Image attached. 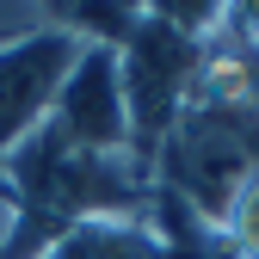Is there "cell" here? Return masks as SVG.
<instances>
[{"label":"cell","instance_id":"3","mask_svg":"<svg viewBox=\"0 0 259 259\" xmlns=\"http://www.w3.org/2000/svg\"><path fill=\"white\" fill-rule=\"evenodd\" d=\"M44 130L56 142H68L74 154H136L130 148V105H123L117 50H105V44L80 50V62L68 68Z\"/></svg>","mask_w":259,"mask_h":259},{"label":"cell","instance_id":"5","mask_svg":"<svg viewBox=\"0 0 259 259\" xmlns=\"http://www.w3.org/2000/svg\"><path fill=\"white\" fill-rule=\"evenodd\" d=\"M216 241L229 247V259H259V173L247 179V191L229 204V216L216 222Z\"/></svg>","mask_w":259,"mask_h":259},{"label":"cell","instance_id":"2","mask_svg":"<svg viewBox=\"0 0 259 259\" xmlns=\"http://www.w3.org/2000/svg\"><path fill=\"white\" fill-rule=\"evenodd\" d=\"M80 50L87 44L74 31H62L56 19H31L0 37V160L50 123V105L68 68L80 62Z\"/></svg>","mask_w":259,"mask_h":259},{"label":"cell","instance_id":"1","mask_svg":"<svg viewBox=\"0 0 259 259\" xmlns=\"http://www.w3.org/2000/svg\"><path fill=\"white\" fill-rule=\"evenodd\" d=\"M154 173L179 210H191L198 222L216 229L229 216V204L247 191V179L259 173V111L235 93L198 87V99L160 136Z\"/></svg>","mask_w":259,"mask_h":259},{"label":"cell","instance_id":"4","mask_svg":"<svg viewBox=\"0 0 259 259\" xmlns=\"http://www.w3.org/2000/svg\"><path fill=\"white\" fill-rule=\"evenodd\" d=\"M37 259H173V247L148 216H87Z\"/></svg>","mask_w":259,"mask_h":259}]
</instances>
